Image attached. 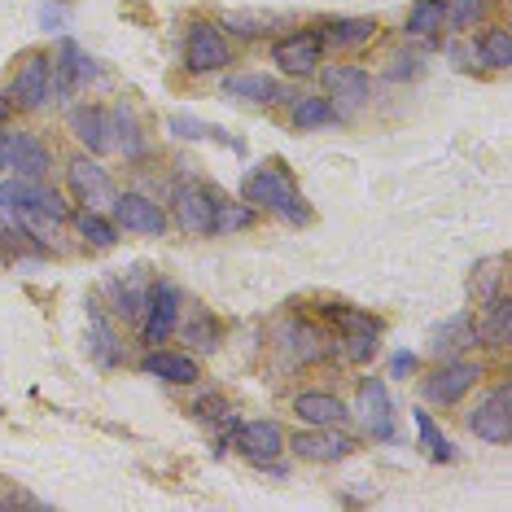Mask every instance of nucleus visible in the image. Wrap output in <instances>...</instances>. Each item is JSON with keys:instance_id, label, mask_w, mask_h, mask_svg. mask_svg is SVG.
<instances>
[{"instance_id": "1", "label": "nucleus", "mask_w": 512, "mask_h": 512, "mask_svg": "<svg viewBox=\"0 0 512 512\" xmlns=\"http://www.w3.org/2000/svg\"><path fill=\"white\" fill-rule=\"evenodd\" d=\"M241 193H246L250 206H263V211L281 215L285 224H307L311 206L307 197L298 193V184L285 176L281 167H254L246 180H241Z\"/></svg>"}, {"instance_id": "2", "label": "nucleus", "mask_w": 512, "mask_h": 512, "mask_svg": "<svg viewBox=\"0 0 512 512\" xmlns=\"http://www.w3.org/2000/svg\"><path fill=\"white\" fill-rule=\"evenodd\" d=\"M0 206H9L18 219H27V224H62L66 215H71V206L62 202V193L57 189H44L40 180H5L0 184Z\"/></svg>"}, {"instance_id": "3", "label": "nucleus", "mask_w": 512, "mask_h": 512, "mask_svg": "<svg viewBox=\"0 0 512 512\" xmlns=\"http://www.w3.org/2000/svg\"><path fill=\"white\" fill-rule=\"evenodd\" d=\"M228 62H232V44L224 40V31L215 22H193L189 40H184V66L193 75H206V71H224Z\"/></svg>"}, {"instance_id": "4", "label": "nucleus", "mask_w": 512, "mask_h": 512, "mask_svg": "<svg viewBox=\"0 0 512 512\" xmlns=\"http://www.w3.org/2000/svg\"><path fill=\"white\" fill-rule=\"evenodd\" d=\"M469 429L482 442H512V386H495L482 403L469 412Z\"/></svg>"}, {"instance_id": "5", "label": "nucleus", "mask_w": 512, "mask_h": 512, "mask_svg": "<svg viewBox=\"0 0 512 512\" xmlns=\"http://www.w3.org/2000/svg\"><path fill=\"white\" fill-rule=\"evenodd\" d=\"M66 184H71L75 202H84V211H106V206H114V184L106 176V167L92 158H75L71 167H66Z\"/></svg>"}, {"instance_id": "6", "label": "nucleus", "mask_w": 512, "mask_h": 512, "mask_svg": "<svg viewBox=\"0 0 512 512\" xmlns=\"http://www.w3.org/2000/svg\"><path fill=\"white\" fill-rule=\"evenodd\" d=\"M180 320V289L171 281L162 285H149V302H145V324H141V342L145 346H158L167 342V333L176 329Z\"/></svg>"}, {"instance_id": "7", "label": "nucleus", "mask_w": 512, "mask_h": 512, "mask_svg": "<svg viewBox=\"0 0 512 512\" xmlns=\"http://www.w3.org/2000/svg\"><path fill=\"white\" fill-rule=\"evenodd\" d=\"M324 88L333 92L329 106L337 110V119L364 110L368 101H372V79L359 71V66H329V71H324Z\"/></svg>"}, {"instance_id": "8", "label": "nucleus", "mask_w": 512, "mask_h": 512, "mask_svg": "<svg viewBox=\"0 0 512 512\" xmlns=\"http://www.w3.org/2000/svg\"><path fill=\"white\" fill-rule=\"evenodd\" d=\"M49 101V57L27 53V62L18 66V75L9 79V106L14 110H40Z\"/></svg>"}, {"instance_id": "9", "label": "nucleus", "mask_w": 512, "mask_h": 512, "mask_svg": "<svg viewBox=\"0 0 512 512\" xmlns=\"http://www.w3.org/2000/svg\"><path fill=\"white\" fill-rule=\"evenodd\" d=\"M359 416H364L368 438L394 442V399L381 377H368L364 386H359Z\"/></svg>"}, {"instance_id": "10", "label": "nucleus", "mask_w": 512, "mask_h": 512, "mask_svg": "<svg viewBox=\"0 0 512 512\" xmlns=\"http://www.w3.org/2000/svg\"><path fill=\"white\" fill-rule=\"evenodd\" d=\"M114 219L127 232H141V237H162L167 232V211L158 202H149L145 193H123L114 197Z\"/></svg>"}, {"instance_id": "11", "label": "nucleus", "mask_w": 512, "mask_h": 512, "mask_svg": "<svg viewBox=\"0 0 512 512\" xmlns=\"http://www.w3.org/2000/svg\"><path fill=\"white\" fill-rule=\"evenodd\" d=\"M482 377V368L477 364H464V359H451L447 368H438L434 377L425 381V399L429 403H438V407H451V403H460L464 394L473 390V381Z\"/></svg>"}, {"instance_id": "12", "label": "nucleus", "mask_w": 512, "mask_h": 512, "mask_svg": "<svg viewBox=\"0 0 512 512\" xmlns=\"http://www.w3.org/2000/svg\"><path fill=\"white\" fill-rule=\"evenodd\" d=\"M232 442H237V451L250 456L254 464H272L285 451V429L276 421H246V425H237Z\"/></svg>"}, {"instance_id": "13", "label": "nucleus", "mask_w": 512, "mask_h": 512, "mask_svg": "<svg viewBox=\"0 0 512 512\" xmlns=\"http://www.w3.org/2000/svg\"><path fill=\"white\" fill-rule=\"evenodd\" d=\"M92 71H97V66L88 62V53L79 49L75 40H62V44H57L53 66H49V84H53L57 97H71V92H75L79 84H88Z\"/></svg>"}, {"instance_id": "14", "label": "nucleus", "mask_w": 512, "mask_h": 512, "mask_svg": "<svg viewBox=\"0 0 512 512\" xmlns=\"http://www.w3.org/2000/svg\"><path fill=\"white\" fill-rule=\"evenodd\" d=\"M289 447L298 451L302 460H316V464H333V460H346L355 451V442L346 434H333V425H311L302 429V434H294V442Z\"/></svg>"}, {"instance_id": "15", "label": "nucleus", "mask_w": 512, "mask_h": 512, "mask_svg": "<svg viewBox=\"0 0 512 512\" xmlns=\"http://www.w3.org/2000/svg\"><path fill=\"white\" fill-rule=\"evenodd\" d=\"M320 53H324L320 31H298V36L276 40L272 62L281 66L285 75H311V71H316V62H320Z\"/></svg>"}, {"instance_id": "16", "label": "nucleus", "mask_w": 512, "mask_h": 512, "mask_svg": "<svg viewBox=\"0 0 512 512\" xmlns=\"http://www.w3.org/2000/svg\"><path fill=\"white\" fill-rule=\"evenodd\" d=\"M176 224L184 237H215V197L211 189H180L176 193Z\"/></svg>"}, {"instance_id": "17", "label": "nucleus", "mask_w": 512, "mask_h": 512, "mask_svg": "<svg viewBox=\"0 0 512 512\" xmlns=\"http://www.w3.org/2000/svg\"><path fill=\"white\" fill-rule=\"evenodd\" d=\"M5 167H14L22 180H44L53 167L49 149L27 132H5Z\"/></svg>"}, {"instance_id": "18", "label": "nucleus", "mask_w": 512, "mask_h": 512, "mask_svg": "<svg viewBox=\"0 0 512 512\" xmlns=\"http://www.w3.org/2000/svg\"><path fill=\"white\" fill-rule=\"evenodd\" d=\"M71 132L88 154H110L114 149V114L101 106H79L71 114Z\"/></svg>"}, {"instance_id": "19", "label": "nucleus", "mask_w": 512, "mask_h": 512, "mask_svg": "<svg viewBox=\"0 0 512 512\" xmlns=\"http://www.w3.org/2000/svg\"><path fill=\"white\" fill-rule=\"evenodd\" d=\"M141 372L145 377H162V381H176V386H193L197 381V359L189 355H176V351H149L141 359Z\"/></svg>"}, {"instance_id": "20", "label": "nucleus", "mask_w": 512, "mask_h": 512, "mask_svg": "<svg viewBox=\"0 0 512 512\" xmlns=\"http://www.w3.org/2000/svg\"><path fill=\"white\" fill-rule=\"evenodd\" d=\"M294 412H298V421H307V425H342L346 421V403L324 390H302L294 399Z\"/></svg>"}, {"instance_id": "21", "label": "nucleus", "mask_w": 512, "mask_h": 512, "mask_svg": "<svg viewBox=\"0 0 512 512\" xmlns=\"http://www.w3.org/2000/svg\"><path fill=\"white\" fill-rule=\"evenodd\" d=\"M473 337H477V324H473L469 311H460V316L442 320L434 329V355L438 359H456L464 346H473Z\"/></svg>"}, {"instance_id": "22", "label": "nucleus", "mask_w": 512, "mask_h": 512, "mask_svg": "<svg viewBox=\"0 0 512 512\" xmlns=\"http://www.w3.org/2000/svg\"><path fill=\"white\" fill-rule=\"evenodd\" d=\"M224 97H241V101H254V106H276L285 97V88L272 75H232L224 84Z\"/></svg>"}, {"instance_id": "23", "label": "nucleus", "mask_w": 512, "mask_h": 512, "mask_svg": "<svg viewBox=\"0 0 512 512\" xmlns=\"http://www.w3.org/2000/svg\"><path fill=\"white\" fill-rule=\"evenodd\" d=\"M289 337H294V355H298V364H320V359H329V355H333L329 333L316 329V324H307V320L289 324Z\"/></svg>"}, {"instance_id": "24", "label": "nucleus", "mask_w": 512, "mask_h": 512, "mask_svg": "<svg viewBox=\"0 0 512 512\" xmlns=\"http://www.w3.org/2000/svg\"><path fill=\"white\" fill-rule=\"evenodd\" d=\"M372 36H377V22L372 18H337V22H324V31H320V40L337 44V49H359Z\"/></svg>"}, {"instance_id": "25", "label": "nucleus", "mask_w": 512, "mask_h": 512, "mask_svg": "<svg viewBox=\"0 0 512 512\" xmlns=\"http://www.w3.org/2000/svg\"><path fill=\"white\" fill-rule=\"evenodd\" d=\"M324 320H329L333 329H342V337L381 333V320L377 316H368V311H359V307H346V302H329V307H324Z\"/></svg>"}, {"instance_id": "26", "label": "nucleus", "mask_w": 512, "mask_h": 512, "mask_svg": "<svg viewBox=\"0 0 512 512\" xmlns=\"http://www.w3.org/2000/svg\"><path fill=\"white\" fill-rule=\"evenodd\" d=\"M504 267H508V259H499V254H495V259H482V263L473 267L469 294L482 302V307H486V302H495V298H499V289H504Z\"/></svg>"}, {"instance_id": "27", "label": "nucleus", "mask_w": 512, "mask_h": 512, "mask_svg": "<svg viewBox=\"0 0 512 512\" xmlns=\"http://www.w3.org/2000/svg\"><path fill=\"white\" fill-rule=\"evenodd\" d=\"M486 307H491V316L477 329V337H482L486 346H508L512 342V298L499 294L495 302H486Z\"/></svg>"}, {"instance_id": "28", "label": "nucleus", "mask_w": 512, "mask_h": 512, "mask_svg": "<svg viewBox=\"0 0 512 512\" xmlns=\"http://www.w3.org/2000/svg\"><path fill=\"white\" fill-rule=\"evenodd\" d=\"M211 197H215V232H219V237L246 232L254 224V206L250 202H224L215 189H211Z\"/></svg>"}, {"instance_id": "29", "label": "nucleus", "mask_w": 512, "mask_h": 512, "mask_svg": "<svg viewBox=\"0 0 512 512\" xmlns=\"http://www.w3.org/2000/svg\"><path fill=\"white\" fill-rule=\"evenodd\" d=\"M145 302H149V281L141 272H127V281H119V316L123 320L145 316Z\"/></svg>"}, {"instance_id": "30", "label": "nucleus", "mask_w": 512, "mask_h": 512, "mask_svg": "<svg viewBox=\"0 0 512 512\" xmlns=\"http://www.w3.org/2000/svg\"><path fill=\"white\" fill-rule=\"evenodd\" d=\"M477 53H482L486 66H495V71H508L512 66V36L504 27H491L482 40H477Z\"/></svg>"}, {"instance_id": "31", "label": "nucleus", "mask_w": 512, "mask_h": 512, "mask_svg": "<svg viewBox=\"0 0 512 512\" xmlns=\"http://www.w3.org/2000/svg\"><path fill=\"white\" fill-rule=\"evenodd\" d=\"M333 119H337V110L324 97H302L294 106V127H298V132H311V127H324Z\"/></svg>"}, {"instance_id": "32", "label": "nucleus", "mask_w": 512, "mask_h": 512, "mask_svg": "<svg viewBox=\"0 0 512 512\" xmlns=\"http://www.w3.org/2000/svg\"><path fill=\"white\" fill-rule=\"evenodd\" d=\"M79 232H84L97 250H110L114 241H119V232H114V224L101 211H79Z\"/></svg>"}, {"instance_id": "33", "label": "nucleus", "mask_w": 512, "mask_h": 512, "mask_svg": "<svg viewBox=\"0 0 512 512\" xmlns=\"http://www.w3.org/2000/svg\"><path fill=\"white\" fill-rule=\"evenodd\" d=\"M416 429H421V442H425V451H429V456H434V460H442V464H451V460H456V451H451V442L442 438V429L434 425V416H429V412H416Z\"/></svg>"}, {"instance_id": "34", "label": "nucleus", "mask_w": 512, "mask_h": 512, "mask_svg": "<svg viewBox=\"0 0 512 512\" xmlns=\"http://www.w3.org/2000/svg\"><path fill=\"white\" fill-rule=\"evenodd\" d=\"M88 342H92V355H97L101 364H119V351H114V333H110V324L101 320V316H92Z\"/></svg>"}, {"instance_id": "35", "label": "nucleus", "mask_w": 512, "mask_h": 512, "mask_svg": "<svg viewBox=\"0 0 512 512\" xmlns=\"http://www.w3.org/2000/svg\"><path fill=\"white\" fill-rule=\"evenodd\" d=\"M438 22H442V9L429 5V0H421V5L407 14V31H412V36H434Z\"/></svg>"}, {"instance_id": "36", "label": "nucleus", "mask_w": 512, "mask_h": 512, "mask_svg": "<svg viewBox=\"0 0 512 512\" xmlns=\"http://www.w3.org/2000/svg\"><path fill=\"white\" fill-rule=\"evenodd\" d=\"M171 132L184 136V141H206V136H215L219 127H206V123H197V119H184V114H171Z\"/></svg>"}, {"instance_id": "37", "label": "nucleus", "mask_w": 512, "mask_h": 512, "mask_svg": "<svg viewBox=\"0 0 512 512\" xmlns=\"http://www.w3.org/2000/svg\"><path fill=\"white\" fill-rule=\"evenodd\" d=\"M189 342H197V346H215V337H219V324L211 320V316H197V320H189Z\"/></svg>"}, {"instance_id": "38", "label": "nucleus", "mask_w": 512, "mask_h": 512, "mask_svg": "<svg viewBox=\"0 0 512 512\" xmlns=\"http://www.w3.org/2000/svg\"><path fill=\"white\" fill-rule=\"evenodd\" d=\"M114 132H123V154H141V132H136L132 114H114Z\"/></svg>"}, {"instance_id": "39", "label": "nucleus", "mask_w": 512, "mask_h": 512, "mask_svg": "<svg viewBox=\"0 0 512 512\" xmlns=\"http://www.w3.org/2000/svg\"><path fill=\"white\" fill-rule=\"evenodd\" d=\"M377 337H381V333H359V337H346V342H351V346H346V355H351L355 364H364V359L377 355Z\"/></svg>"}, {"instance_id": "40", "label": "nucleus", "mask_w": 512, "mask_h": 512, "mask_svg": "<svg viewBox=\"0 0 512 512\" xmlns=\"http://www.w3.org/2000/svg\"><path fill=\"white\" fill-rule=\"evenodd\" d=\"M482 14V0H451V27H469V22Z\"/></svg>"}, {"instance_id": "41", "label": "nucleus", "mask_w": 512, "mask_h": 512, "mask_svg": "<svg viewBox=\"0 0 512 512\" xmlns=\"http://www.w3.org/2000/svg\"><path fill=\"white\" fill-rule=\"evenodd\" d=\"M224 27L237 31V36H259V31H267V27H259V18H246V14H228Z\"/></svg>"}, {"instance_id": "42", "label": "nucleus", "mask_w": 512, "mask_h": 512, "mask_svg": "<svg viewBox=\"0 0 512 512\" xmlns=\"http://www.w3.org/2000/svg\"><path fill=\"white\" fill-rule=\"evenodd\" d=\"M394 377H407V372H416V355L412 351H403V355H394V364H390Z\"/></svg>"}, {"instance_id": "43", "label": "nucleus", "mask_w": 512, "mask_h": 512, "mask_svg": "<svg viewBox=\"0 0 512 512\" xmlns=\"http://www.w3.org/2000/svg\"><path fill=\"white\" fill-rule=\"evenodd\" d=\"M0 171H5V132H0Z\"/></svg>"}, {"instance_id": "44", "label": "nucleus", "mask_w": 512, "mask_h": 512, "mask_svg": "<svg viewBox=\"0 0 512 512\" xmlns=\"http://www.w3.org/2000/svg\"><path fill=\"white\" fill-rule=\"evenodd\" d=\"M429 5H438V9H447V0H429Z\"/></svg>"}, {"instance_id": "45", "label": "nucleus", "mask_w": 512, "mask_h": 512, "mask_svg": "<svg viewBox=\"0 0 512 512\" xmlns=\"http://www.w3.org/2000/svg\"><path fill=\"white\" fill-rule=\"evenodd\" d=\"M0 416H5V407H0Z\"/></svg>"}]
</instances>
